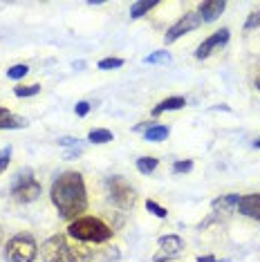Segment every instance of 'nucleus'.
Listing matches in <instances>:
<instances>
[{
  "instance_id": "obj_5",
  "label": "nucleus",
  "mask_w": 260,
  "mask_h": 262,
  "mask_svg": "<svg viewBox=\"0 0 260 262\" xmlns=\"http://www.w3.org/2000/svg\"><path fill=\"white\" fill-rule=\"evenodd\" d=\"M105 186H108L110 200L117 208L130 211V208L137 204V193H135V188L130 186V182L126 180V177H121V175L108 177V180H105Z\"/></svg>"
},
{
  "instance_id": "obj_22",
  "label": "nucleus",
  "mask_w": 260,
  "mask_h": 262,
  "mask_svg": "<svg viewBox=\"0 0 260 262\" xmlns=\"http://www.w3.org/2000/svg\"><path fill=\"white\" fill-rule=\"evenodd\" d=\"M9 164H11V146H5L0 148V175L9 168Z\"/></svg>"
},
{
  "instance_id": "obj_17",
  "label": "nucleus",
  "mask_w": 260,
  "mask_h": 262,
  "mask_svg": "<svg viewBox=\"0 0 260 262\" xmlns=\"http://www.w3.org/2000/svg\"><path fill=\"white\" fill-rule=\"evenodd\" d=\"M112 139H115V137H112V133L105 128H94L88 133V141H92V144H108Z\"/></svg>"
},
{
  "instance_id": "obj_28",
  "label": "nucleus",
  "mask_w": 260,
  "mask_h": 262,
  "mask_svg": "<svg viewBox=\"0 0 260 262\" xmlns=\"http://www.w3.org/2000/svg\"><path fill=\"white\" fill-rule=\"evenodd\" d=\"M76 141H79V139H72V137H61V139H58V144H61V146H76Z\"/></svg>"
},
{
  "instance_id": "obj_19",
  "label": "nucleus",
  "mask_w": 260,
  "mask_h": 262,
  "mask_svg": "<svg viewBox=\"0 0 260 262\" xmlns=\"http://www.w3.org/2000/svg\"><path fill=\"white\" fill-rule=\"evenodd\" d=\"M40 92V85L38 83H32V85H16L14 88V94L16 97H36V94Z\"/></svg>"
},
{
  "instance_id": "obj_25",
  "label": "nucleus",
  "mask_w": 260,
  "mask_h": 262,
  "mask_svg": "<svg viewBox=\"0 0 260 262\" xmlns=\"http://www.w3.org/2000/svg\"><path fill=\"white\" fill-rule=\"evenodd\" d=\"M188 170H193V162H191V159H180V162L173 164V172H175V175H182V172H188Z\"/></svg>"
},
{
  "instance_id": "obj_6",
  "label": "nucleus",
  "mask_w": 260,
  "mask_h": 262,
  "mask_svg": "<svg viewBox=\"0 0 260 262\" xmlns=\"http://www.w3.org/2000/svg\"><path fill=\"white\" fill-rule=\"evenodd\" d=\"M40 182L32 175L29 170L18 172L11 182V198H14L18 204H29V202H36L40 198Z\"/></svg>"
},
{
  "instance_id": "obj_7",
  "label": "nucleus",
  "mask_w": 260,
  "mask_h": 262,
  "mask_svg": "<svg viewBox=\"0 0 260 262\" xmlns=\"http://www.w3.org/2000/svg\"><path fill=\"white\" fill-rule=\"evenodd\" d=\"M200 25H202V18H200L198 11H186V14L182 16L180 20L173 23V25L166 29V34H164V43H166V45L175 43V40H180L184 34L193 32V29H198Z\"/></svg>"
},
{
  "instance_id": "obj_18",
  "label": "nucleus",
  "mask_w": 260,
  "mask_h": 262,
  "mask_svg": "<svg viewBox=\"0 0 260 262\" xmlns=\"http://www.w3.org/2000/svg\"><path fill=\"white\" fill-rule=\"evenodd\" d=\"M157 164H159L157 157H139L137 159V170L141 172V175H150V172L157 168Z\"/></svg>"
},
{
  "instance_id": "obj_4",
  "label": "nucleus",
  "mask_w": 260,
  "mask_h": 262,
  "mask_svg": "<svg viewBox=\"0 0 260 262\" xmlns=\"http://www.w3.org/2000/svg\"><path fill=\"white\" fill-rule=\"evenodd\" d=\"M38 255V244L32 233H16L5 244V260L7 262H34Z\"/></svg>"
},
{
  "instance_id": "obj_27",
  "label": "nucleus",
  "mask_w": 260,
  "mask_h": 262,
  "mask_svg": "<svg viewBox=\"0 0 260 262\" xmlns=\"http://www.w3.org/2000/svg\"><path fill=\"white\" fill-rule=\"evenodd\" d=\"M92 110V105L88 103V101H79V103L74 105V112H76V117H85L88 112Z\"/></svg>"
},
{
  "instance_id": "obj_2",
  "label": "nucleus",
  "mask_w": 260,
  "mask_h": 262,
  "mask_svg": "<svg viewBox=\"0 0 260 262\" xmlns=\"http://www.w3.org/2000/svg\"><path fill=\"white\" fill-rule=\"evenodd\" d=\"M43 262H92V249L68 233H56L40 244Z\"/></svg>"
},
{
  "instance_id": "obj_31",
  "label": "nucleus",
  "mask_w": 260,
  "mask_h": 262,
  "mask_svg": "<svg viewBox=\"0 0 260 262\" xmlns=\"http://www.w3.org/2000/svg\"><path fill=\"white\" fill-rule=\"evenodd\" d=\"M253 146H256V148H260V139H256V141H253Z\"/></svg>"
},
{
  "instance_id": "obj_32",
  "label": "nucleus",
  "mask_w": 260,
  "mask_h": 262,
  "mask_svg": "<svg viewBox=\"0 0 260 262\" xmlns=\"http://www.w3.org/2000/svg\"><path fill=\"white\" fill-rule=\"evenodd\" d=\"M0 242H3V226H0Z\"/></svg>"
},
{
  "instance_id": "obj_24",
  "label": "nucleus",
  "mask_w": 260,
  "mask_h": 262,
  "mask_svg": "<svg viewBox=\"0 0 260 262\" xmlns=\"http://www.w3.org/2000/svg\"><path fill=\"white\" fill-rule=\"evenodd\" d=\"M123 65V58H103V61H99L97 68L99 70H117V68H121Z\"/></svg>"
},
{
  "instance_id": "obj_21",
  "label": "nucleus",
  "mask_w": 260,
  "mask_h": 262,
  "mask_svg": "<svg viewBox=\"0 0 260 262\" xmlns=\"http://www.w3.org/2000/svg\"><path fill=\"white\" fill-rule=\"evenodd\" d=\"M27 72H29L27 65L18 63V65H11V68L7 70V76H9V79H14V81H18V79H23V76H27Z\"/></svg>"
},
{
  "instance_id": "obj_26",
  "label": "nucleus",
  "mask_w": 260,
  "mask_h": 262,
  "mask_svg": "<svg viewBox=\"0 0 260 262\" xmlns=\"http://www.w3.org/2000/svg\"><path fill=\"white\" fill-rule=\"evenodd\" d=\"M256 27H260V11H251L249 18L245 20V29L249 32V29H256Z\"/></svg>"
},
{
  "instance_id": "obj_9",
  "label": "nucleus",
  "mask_w": 260,
  "mask_h": 262,
  "mask_svg": "<svg viewBox=\"0 0 260 262\" xmlns=\"http://www.w3.org/2000/svg\"><path fill=\"white\" fill-rule=\"evenodd\" d=\"M182 249H184V240L180 235H164L159 237V253L155 255V260L164 262L168 258H175L182 253Z\"/></svg>"
},
{
  "instance_id": "obj_30",
  "label": "nucleus",
  "mask_w": 260,
  "mask_h": 262,
  "mask_svg": "<svg viewBox=\"0 0 260 262\" xmlns=\"http://www.w3.org/2000/svg\"><path fill=\"white\" fill-rule=\"evenodd\" d=\"M7 115H11V112H9L7 108H3V105H0V119H5Z\"/></svg>"
},
{
  "instance_id": "obj_15",
  "label": "nucleus",
  "mask_w": 260,
  "mask_h": 262,
  "mask_svg": "<svg viewBox=\"0 0 260 262\" xmlns=\"http://www.w3.org/2000/svg\"><path fill=\"white\" fill-rule=\"evenodd\" d=\"M29 121L25 117H18V115H7L5 119H0V130H20V128H27Z\"/></svg>"
},
{
  "instance_id": "obj_20",
  "label": "nucleus",
  "mask_w": 260,
  "mask_h": 262,
  "mask_svg": "<svg viewBox=\"0 0 260 262\" xmlns=\"http://www.w3.org/2000/svg\"><path fill=\"white\" fill-rule=\"evenodd\" d=\"M146 65H159V63H170V54L166 50H159V52H153L150 56L144 58Z\"/></svg>"
},
{
  "instance_id": "obj_12",
  "label": "nucleus",
  "mask_w": 260,
  "mask_h": 262,
  "mask_svg": "<svg viewBox=\"0 0 260 262\" xmlns=\"http://www.w3.org/2000/svg\"><path fill=\"white\" fill-rule=\"evenodd\" d=\"M240 204V195L238 193H229V195H220L211 202V208L215 213H233Z\"/></svg>"
},
{
  "instance_id": "obj_3",
  "label": "nucleus",
  "mask_w": 260,
  "mask_h": 262,
  "mask_svg": "<svg viewBox=\"0 0 260 262\" xmlns=\"http://www.w3.org/2000/svg\"><path fill=\"white\" fill-rule=\"evenodd\" d=\"M68 235L74 237V240H79V242H83V244H88V242L99 244V242H108L110 240L112 229L99 217L81 215V217H76L74 222H70Z\"/></svg>"
},
{
  "instance_id": "obj_33",
  "label": "nucleus",
  "mask_w": 260,
  "mask_h": 262,
  "mask_svg": "<svg viewBox=\"0 0 260 262\" xmlns=\"http://www.w3.org/2000/svg\"><path fill=\"white\" fill-rule=\"evenodd\" d=\"M256 88H258V90H260V79H258V81H256Z\"/></svg>"
},
{
  "instance_id": "obj_29",
  "label": "nucleus",
  "mask_w": 260,
  "mask_h": 262,
  "mask_svg": "<svg viewBox=\"0 0 260 262\" xmlns=\"http://www.w3.org/2000/svg\"><path fill=\"white\" fill-rule=\"evenodd\" d=\"M198 262H229V260H218L215 255H200Z\"/></svg>"
},
{
  "instance_id": "obj_11",
  "label": "nucleus",
  "mask_w": 260,
  "mask_h": 262,
  "mask_svg": "<svg viewBox=\"0 0 260 262\" xmlns=\"http://www.w3.org/2000/svg\"><path fill=\"white\" fill-rule=\"evenodd\" d=\"M238 211L245 217H251V220H258V222H260V193H251V195L240 198Z\"/></svg>"
},
{
  "instance_id": "obj_14",
  "label": "nucleus",
  "mask_w": 260,
  "mask_h": 262,
  "mask_svg": "<svg viewBox=\"0 0 260 262\" xmlns=\"http://www.w3.org/2000/svg\"><path fill=\"white\" fill-rule=\"evenodd\" d=\"M155 7H157L155 0H137V3L130 5V18H133V20L144 18V16L148 14L150 9H155Z\"/></svg>"
},
{
  "instance_id": "obj_13",
  "label": "nucleus",
  "mask_w": 260,
  "mask_h": 262,
  "mask_svg": "<svg viewBox=\"0 0 260 262\" xmlns=\"http://www.w3.org/2000/svg\"><path fill=\"white\" fill-rule=\"evenodd\" d=\"M186 105V99L184 97H168L164 101H159V103L153 108V117H159L164 115V112H170V110H182Z\"/></svg>"
},
{
  "instance_id": "obj_23",
  "label": "nucleus",
  "mask_w": 260,
  "mask_h": 262,
  "mask_svg": "<svg viewBox=\"0 0 260 262\" xmlns=\"http://www.w3.org/2000/svg\"><path fill=\"white\" fill-rule=\"evenodd\" d=\"M146 208H148V211L153 213V215H155V217H159V220H164V217L168 215V211H166V208H164V206H159L157 202H153V200H148V202H146Z\"/></svg>"
},
{
  "instance_id": "obj_1",
  "label": "nucleus",
  "mask_w": 260,
  "mask_h": 262,
  "mask_svg": "<svg viewBox=\"0 0 260 262\" xmlns=\"http://www.w3.org/2000/svg\"><path fill=\"white\" fill-rule=\"evenodd\" d=\"M50 198L63 220L74 222L76 217H81V213H85L88 208V190L81 172L68 170L63 175H58L52 184Z\"/></svg>"
},
{
  "instance_id": "obj_8",
  "label": "nucleus",
  "mask_w": 260,
  "mask_h": 262,
  "mask_svg": "<svg viewBox=\"0 0 260 262\" xmlns=\"http://www.w3.org/2000/svg\"><path fill=\"white\" fill-rule=\"evenodd\" d=\"M229 34H231V32H229L227 27H222V29H218V32H213L206 40H202V45L198 47V52H195V58H200V61H202V58H209L213 52H218L220 47H224V45L229 43Z\"/></svg>"
},
{
  "instance_id": "obj_16",
  "label": "nucleus",
  "mask_w": 260,
  "mask_h": 262,
  "mask_svg": "<svg viewBox=\"0 0 260 262\" xmlns=\"http://www.w3.org/2000/svg\"><path fill=\"white\" fill-rule=\"evenodd\" d=\"M168 135H170V128H168V126H159V123H153V126L144 133V139H146V141H164Z\"/></svg>"
},
{
  "instance_id": "obj_10",
  "label": "nucleus",
  "mask_w": 260,
  "mask_h": 262,
  "mask_svg": "<svg viewBox=\"0 0 260 262\" xmlns=\"http://www.w3.org/2000/svg\"><path fill=\"white\" fill-rule=\"evenodd\" d=\"M227 9V3L224 0H206V3H200L198 14L202 23H213L222 16V11Z\"/></svg>"
}]
</instances>
